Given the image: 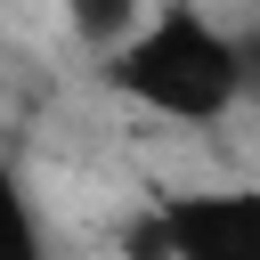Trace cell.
<instances>
[{"label": "cell", "instance_id": "1", "mask_svg": "<svg viewBox=\"0 0 260 260\" xmlns=\"http://www.w3.org/2000/svg\"><path fill=\"white\" fill-rule=\"evenodd\" d=\"M98 73L122 106L179 122V130H211L244 106V49L195 0H162L114 57H98Z\"/></svg>", "mask_w": 260, "mask_h": 260}, {"label": "cell", "instance_id": "4", "mask_svg": "<svg viewBox=\"0 0 260 260\" xmlns=\"http://www.w3.org/2000/svg\"><path fill=\"white\" fill-rule=\"evenodd\" d=\"M122 260H179V252L162 244V228H154V211H138V219H130V236H122Z\"/></svg>", "mask_w": 260, "mask_h": 260}, {"label": "cell", "instance_id": "5", "mask_svg": "<svg viewBox=\"0 0 260 260\" xmlns=\"http://www.w3.org/2000/svg\"><path fill=\"white\" fill-rule=\"evenodd\" d=\"M236 49H244V106H260V8L236 24Z\"/></svg>", "mask_w": 260, "mask_h": 260}, {"label": "cell", "instance_id": "3", "mask_svg": "<svg viewBox=\"0 0 260 260\" xmlns=\"http://www.w3.org/2000/svg\"><path fill=\"white\" fill-rule=\"evenodd\" d=\"M154 8L146 0H65V24H73V41L81 49H98V57H114L138 24H146Z\"/></svg>", "mask_w": 260, "mask_h": 260}, {"label": "cell", "instance_id": "2", "mask_svg": "<svg viewBox=\"0 0 260 260\" xmlns=\"http://www.w3.org/2000/svg\"><path fill=\"white\" fill-rule=\"evenodd\" d=\"M154 228L179 260H260V187H171Z\"/></svg>", "mask_w": 260, "mask_h": 260}, {"label": "cell", "instance_id": "7", "mask_svg": "<svg viewBox=\"0 0 260 260\" xmlns=\"http://www.w3.org/2000/svg\"><path fill=\"white\" fill-rule=\"evenodd\" d=\"M252 8H260V0H252Z\"/></svg>", "mask_w": 260, "mask_h": 260}, {"label": "cell", "instance_id": "6", "mask_svg": "<svg viewBox=\"0 0 260 260\" xmlns=\"http://www.w3.org/2000/svg\"><path fill=\"white\" fill-rule=\"evenodd\" d=\"M8 260H49V228H41L32 203H16V244H8Z\"/></svg>", "mask_w": 260, "mask_h": 260}]
</instances>
